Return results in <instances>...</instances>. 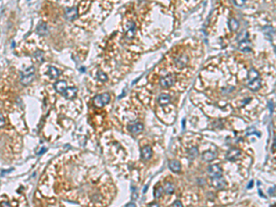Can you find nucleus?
Wrapping results in <instances>:
<instances>
[{"instance_id":"nucleus-24","label":"nucleus","mask_w":276,"mask_h":207,"mask_svg":"<svg viewBox=\"0 0 276 207\" xmlns=\"http://www.w3.org/2000/svg\"><path fill=\"white\" fill-rule=\"evenodd\" d=\"M257 77H259V74H258V72L255 70V69H250L249 70V75H248V78H249V81H250V80H252V79H255V78H257Z\"/></svg>"},{"instance_id":"nucleus-20","label":"nucleus","mask_w":276,"mask_h":207,"mask_svg":"<svg viewBox=\"0 0 276 207\" xmlns=\"http://www.w3.org/2000/svg\"><path fill=\"white\" fill-rule=\"evenodd\" d=\"M214 158H215L214 154H213V152H210V151L204 152V153L203 154V159L205 160V161H211V160H213Z\"/></svg>"},{"instance_id":"nucleus-17","label":"nucleus","mask_w":276,"mask_h":207,"mask_svg":"<svg viewBox=\"0 0 276 207\" xmlns=\"http://www.w3.org/2000/svg\"><path fill=\"white\" fill-rule=\"evenodd\" d=\"M170 169L173 171V172H180L181 170V164L179 161L177 160H172L170 163Z\"/></svg>"},{"instance_id":"nucleus-13","label":"nucleus","mask_w":276,"mask_h":207,"mask_svg":"<svg viewBox=\"0 0 276 207\" xmlns=\"http://www.w3.org/2000/svg\"><path fill=\"white\" fill-rule=\"evenodd\" d=\"M66 19L69 20H75V19L77 17V9H76V8H71V9H66Z\"/></svg>"},{"instance_id":"nucleus-6","label":"nucleus","mask_w":276,"mask_h":207,"mask_svg":"<svg viewBox=\"0 0 276 207\" xmlns=\"http://www.w3.org/2000/svg\"><path fill=\"white\" fill-rule=\"evenodd\" d=\"M174 83V77L171 75H167L166 77H162L160 80V85L163 87H170Z\"/></svg>"},{"instance_id":"nucleus-7","label":"nucleus","mask_w":276,"mask_h":207,"mask_svg":"<svg viewBox=\"0 0 276 207\" xmlns=\"http://www.w3.org/2000/svg\"><path fill=\"white\" fill-rule=\"evenodd\" d=\"M248 87L252 91H256V90L260 89V87H261V79H260V77H257L255 79H252V80L249 81Z\"/></svg>"},{"instance_id":"nucleus-22","label":"nucleus","mask_w":276,"mask_h":207,"mask_svg":"<svg viewBox=\"0 0 276 207\" xmlns=\"http://www.w3.org/2000/svg\"><path fill=\"white\" fill-rule=\"evenodd\" d=\"M188 155H189L190 159H194L198 156V149H197L196 147H192V148L189 150Z\"/></svg>"},{"instance_id":"nucleus-18","label":"nucleus","mask_w":276,"mask_h":207,"mask_svg":"<svg viewBox=\"0 0 276 207\" xmlns=\"http://www.w3.org/2000/svg\"><path fill=\"white\" fill-rule=\"evenodd\" d=\"M60 74H61V72H60L58 69H56L55 67H52V66H51V67L49 68V70H48V75H49L52 78H56V77H58L60 76Z\"/></svg>"},{"instance_id":"nucleus-14","label":"nucleus","mask_w":276,"mask_h":207,"mask_svg":"<svg viewBox=\"0 0 276 207\" xmlns=\"http://www.w3.org/2000/svg\"><path fill=\"white\" fill-rule=\"evenodd\" d=\"M238 48L240 51H243V52H249L251 50V43L248 40H243L239 42V45H238Z\"/></svg>"},{"instance_id":"nucleus-9","label":"nucleus","mask_w":276,"mask_h":207,"mask_svg":"<svg viewBox=\"0 0 276 207\" xmlns=\"http://www.w3.org/2000/svg\"><path fill=\"white\" fill-rule=\"evenodd\" d=\"M143 129H144V125L140 123H136L128 125V130L132 134H139L140 132L143 131Z\"/></svg>"},{"instance_id":"nucleus-11","label":"nucleus","mask_w":276,"mask_h":207,"mask_svg":"<svg viewBox=\"0 0 276 207\" xmlns=\"http://www.w3.org/2000/svg\"><path fill=\"white\" fill-rule=\"evenodd\" d=\"M54 88L56 89L57 92L59 93H64L66 91V89L67 88V85H66V82L64 81V80H60V81H57L56 83L54 84Z\"/></svg>"},{"instance_id":"nucleus-29","label":"nucleus","mask_w":276,"mask_h":207,"mask_svg":"<svg viewBox=\"0 0 276 207\" xmlns=\"http://www.w3.org/2000/svg\"><path fill=\"white\" fill-rule=\"evenodd\" d=\"M173 207H183V205L181 201H176L173 204Z\"/></svg>"},{"instance_id":"nucleus-21","label":"nucleus","mask_w":276,"mask_h":207,"mask_svg":"<svg viewBox=\"0 0 276 207\" xmlns=\"http://www.w3.org/2000/svg\"><path fill=\"white\" fill-rule=\"evenodd\" d=\"M37 31L41 35H44L47 33V25L45 23H40L37 27Z\"/></svg>"},{"instance_id":"nucleus-2","label":"nucleus","mask_w":276,"mask_h":207,"mask_svg":"<svg viewBox=\"0 0 276 207\" xmlns=\"http://www.w3.org/2000/svg\"><path fill=\"white\" fill-rule=\"evenodd\" d=\"M33 77H34V67L33 66L28 67L21 74V79H20L21 84H23L25 86L29 85L31 82Z\"/></svg>"},{"instance_id":"nucleus-12","label":"nucleus","mask_w":276,"mask_h":207,"mask_svg":"<svg viewBox=\"0 0 276 207\" xmlns=\"http://www.w3.org/2000/svg\"><path fill=\"white\" fill-rule=\"evenodd\" d=\"M152 156V149L149 147V146H145L142 148L141 150V157L143 159L145 160H147L151 158Z\"/></svg>"},{"instance_id":"nucleus-4","label":"nucleus","mask_w":276,"mask_h":207,"mask_svg":"<svg viewBox=\"0 0 276 207\" xmlns=\"http://www.w3.org/2000/svg\"><path fill=\"white\" fill-rule=\"evenodd\" d=\"M208 174L211 178L221 177V175H222V169L218 165H212L208 168Z\"/></svg>"},{"instance_id":"nucleus-15","label":"nucleus","mask_w":276,"mask_h":207,"mask_svg":"<svg viewBox=\"0 0 276 207\" xmlns=\"http://www.w3.org/2000/svg\"><path fill=\"white\" fill-rule=\"evenodd\" d=\"M77 89L76 87H67L66 91L63 93V95L66 98H74L77 96Z\"/></svg>"},{"instance_id":"nucleus-5","label":"nucleus","mask_w":276,"mask_h":207,"mask_svg":"<svg viewBox=\"0 0 276 207\" xmlns=\"http://www.w3.org/2000/svg\"><path fill=\"white\" fill-rule=\"evenodd\" d=\"M135 34V24L134 21H129L126 24V32H125V37L128 40L133 39V37Z\"/></svg>"},{"instance_id":"nucleus-19","label":"nucleus","mask_w":276,"mask_h":207,"mask_svg":"<svg viewBox=\"0 0 276 207\" xmlns=\"http://www.w3.org/2000/svg\"><path fill=\"white\" fill-rule=\"evenodd\" d=\"M228 26H229V29L233 31L237 30L239 27V23L237 20L235 19H230L229 20V22H228Z\"/></svg>"},{"instance_id":"nucleus-32","label":"nucleus","mask_w":276,"mask_h":207,"mask_svg":"<svg viewBox=\"0 0 276 207\" xmlns=\"http://www.w3.org/2000/svg\"><path fill=\"white\" fill-rule=\"evenodd\" d=\"M125 207H136V205H135L134 203H133V202H130V203H128Z\"/></svg>"},{"instance_id":"nucleus-1","label":"nucleus","mask_w":276,"mask_h":207,"mask_svg":"<svg viewBox=\"0 0 276 207\" xmlns=\"http://www.w3.org/2000/svg\"><path fill=\"white\" fill-rule=\"evenodd\" d=\"M109 100H110V95L109 93H103V94L96 96L93 99V102H94V105L97 108H101L105 104L109 103Z\"/></svg>"},{"instance_id":"nucleus-25","label":"nucleus","mask_w":276,"mask_h":207,"mask_svg":"<svg viewBox=\"0 0 276 207\" xmlns=\"http://www.w3.org/2000/svg\"><path fill=\"white\" fill-rule=\"evenodd\" d=\"M162 191H163L162 187L156 188V191H155V197H156V198H159V197L162 195Z\"/></svg>"},{"instance_id":"nucleus-31","label":"nucleus","mask_w":276,"mask_h":207,"mask_svg":"<svg viewBox=\"0 0 276 207\" xmlns=\"http://www.w3.org/2000/svg\"><path fill=\"white\" fill-rule=\"evenodd\" d=\"M148 207H159V205L156 202H152L148 205Z\"/></svg>"},{"instance_id":"nucleus-26","label":"nucleus","mask_w":276,"mask_h":207,"mask_svg":"<svg viewBox=\"0 0 276 207\" xmlns=\"http://www.w3.org/2000/svg\"><path fill=\"white\" fill-rule=\"evenodd\" d=\"M98 77H99V79L101 80V81H106V80H107L106 75H104L101 71H99V72L98 73Z\"/></svg>"},{"instance_id":"nucleus-3","label":"nucleus","mask_w":276,"mask_h":207,"mask_svg":"<svg viewBox=\"0 0 276 207\" xmlns=\"http://www.w3.org/2000/svg\"><path fill=\"white\" fill-rule=\"evenodd\" d=\"M212 185L217 190H223L227 187V181L222 177H216L212 179Z\"/></svg>"},{"instance_id":"nucleus-23","label":"nucleus","mask_w":276,"mask_h":207,"mask_svg":"<svg viewBox=\"0 0 276 207\" xmlns=\"http://www.w3.org/2000/svg\"><path fill=\"white\" fill-rule=\"evenodd\" d=\"M164 191H165V192L167 193V194H172L173 191H174V186H173V184L168 182L167 184L165 185V187H164Z\"/></svg>"},{"instance_id":"nucleus-16","label":"nucleus","mask_w":276,"mask_h":207,"mask_svg":"<svg viewBox=\"0 0 276 207\" xmlns=\"http://www.w3.org/2000/svg\"><path fill=\"white\" fill-rule=\"evenodd\" d=\"M187 62H188L187 56L184 55H182L181 56H180V57L176 60V65L179 66V68H182V67H184V66H186Z\"/></svg>"},{"instance_id":"nucleus-27","label":"nucleus","mask_w":276,"mask_h":207,"mask_svg":"<svg viewBox=\"0 0 276 207\" xmlns=\"http://www.w3.org/2000/svg\"><path fill=\"white\" fill-rule=\"evenodd\" d=\"M5 123H6L5 118H4V116L1 113H0V127H3L5 125Z\"/></svg>"},{"instance_id":"nucleus-30","label":"nucleus","mask_w":276,"mask_h":207,"mask_svg":"<svg viewBox=\"0 0 276 207\" xmlns=\"http://www.w3.org/2000/svg\"><path fill=\"white\" fill-rule=\"evenodd\" d=\"M244 3H245V1H242V0H240V1H234V4L237 6H243Z\"/></svg>"},{"instance_id":"nucleus-8","label":"nucleus","mask_w":276,"mask_h":207,"mask_svg":"<svg viewBox=\"0 0 276 207\" xmlns=\"http://www.w3.org/2000/svg\"><path fill=\"white\" fill-rule=\"evenodd\" d=\"M240 154H241V152L238 149L233 148L227 154V159H228L229 161H235L236 159H238L239 158Z\"/></svg>"},{"instance_id":"nucleus-28","label":"nucleus","mask_w":276,"mask_h":207,"mask_svg":"<svg viewBox=\"0 0 276 207\" xmlns=\"http://www.w3.org/2000/svg\"><path fill=\"white\" fill-rule=\"evenodd\" d=\"M0 206L1 207H11L10 203L8 202H2L1 203H0Z\"/></svg>"},{"instance_id":"nucleus-33","label":"nucleus","mask_w":276,"mask_h":207,"mask_svg":"<svg viewBox=\"0 0 276 207\" xmlns=\"http://www.w3.org/2000/svg\"><path fill=\"white\" fill-rule=\"evenodd\" d=\"M252 184H253V181L251 180V181L249 182V187H248V188H251V187H252Z\"/></svg>"},{"instance_id":"nucleus-10","label":"nucleus","mask_w":276,"mask_h":207,"mask_svg":"<svg viewBox=\"0 0 276 207\" xmlns=\"http://www.w3.org/2000/svg\"><path fill=\"white\" fill-rule=\"evenodd\" d=\"M170 99H171V97H170L169 94H166V93L160 94V95L158 96V98H157L158 103H159L160 105H163V106L169 104L170 101Z\"/></svg>"}]
</instances>
